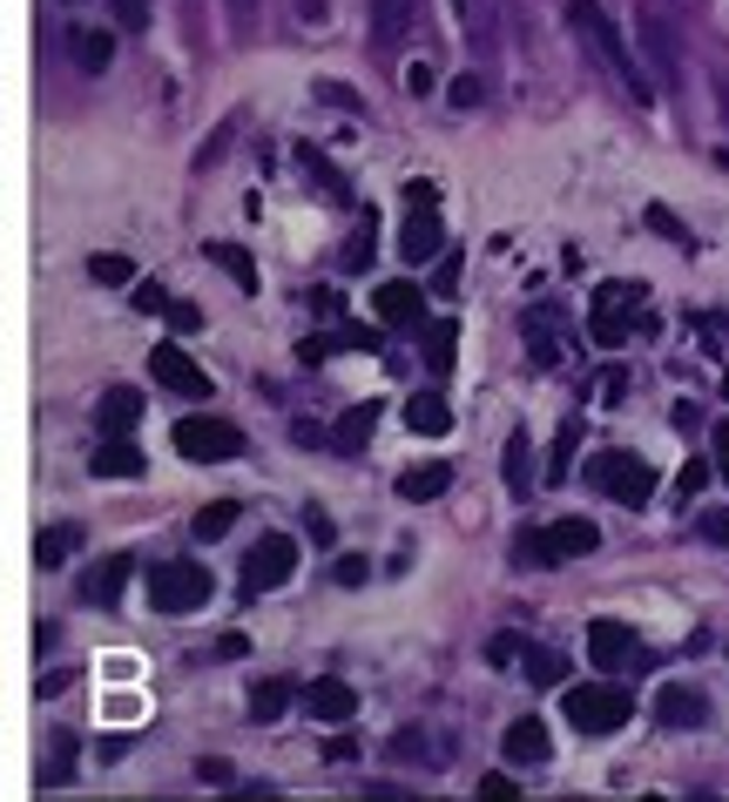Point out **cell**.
I'll return each instance as SVG.
<instances>
[{
    "label": "cell",
    "mask_w": 729,
    "mask_h": 802,
    "mask_svg": "<svg viewBox=\"0 0 729 802\" xmlns=\"http://www.w3.org/2000/svg\"><path fill=\"white\" fill-rule=\"evenodd\" d=\"M567 28H575V34L595 48V61L628 88V102H641V109L656 102V81H648V68L628 54V41H621V28L608 21V8H595V0H567Z\"/></svg>",
    "instance_id": "cell-1"
},
{
    "label": "cell",
    "mask_w": 729,
    "mask_h": 802,
    "mask_svg": "<svg viewBox=\"0 0 729 802\" xmlns=\"http://www.w3.org/2000/svg\"><path fill=\"white\" fill-rule=\"evenodd\" d=\"M588 486L608 493V499L628 506V512L656 499V473H648V459H635V453H595V459H588Z\"/></svg>",
    "instance_id": "cell-2"
},
{
    "label": "cell",
    "mask_w": 729,
    "mask_h": 802,
    "mask_svg": "<svg viewBox=\"0 0 729 802\" xmlns=\"http://www.w3.org/2000/svg\"><path fill=\"white\" fill-rule=\"evenodd\" d=\"M628 715H635V701H628V688H615V681L567 688V722H575L581 735H615V729H628Z\"/></svg>",
    "instance_id": "cell-3"
},
{
    "label": "cell",
    "mask_w": 729,
    "mask_h": 802,
    "mask_svg": "<svg viewBox=\"0 0 729 802\" xmlns=\"http://www.w3.org/2000/svg\"><path fill=\"white\" fill-rule=\"evenodd\" d=\"M149 600H155V613H196L210 600V573L196 560H162V567H149Z\"/></svg>",
    "instance_id": "cell-4"
},
{
    "label": "cell",
    "mask_w": 729,
    "mask_h": 802,
    "mask_svg": "<svg viewBox=\"0 0 729 802\" xmlns=\"http://www.w3.org/2000/svg\"><path fill=\"white\" fill-rule=\"evenodd\" d=\"M520 547L534 567H560V560H588L601 547V532H595V519H554L547 532H527Z\"/></svg>",
    "instance_id": "cell-5"
},
{
    "label": "cell",
    "mask_w": 729,
    "mask_h": 802,
    "mask_svg": "<svg viewBox=\"0 0 729 802\" xmlns=\"http://www.w3.org/2000/svg\"><path fill=\"white\" fill-rule=\"evenodd\" d=\"M291 573H297V547L284 540V532H271V540H257L251 554H243V573H236V587H243V600H257V593L284 587Z\"/></svg>",
    "instance_id": "cell-6"
},
{
    "label": "cell",
    "mask_w": 729,
    "mask_h": 802,
    "mask_svg": "<svg viewBox=\"0 0 729 802\" xmlns=\"http://www.w3.org/2000/svg\"><path fill=\"white\" fill-rule=\"evenodd\" d=\"M176 453L196 459V466H216V459H236L243 453V432L230 418H183L176 425Z\"/></svg>",
    "instance_id": "cell-7"
},
{
    "label": "cell",
    "mask_w": 729,
    "mask_h": 802,
    "mask_svg": "<svg viewBox=\"0 0 729 802\" xmlns=\"http://www.w3.org/2000/svg\"><path fill=\"white\" fill-rule=\"evenodd\" d=\"M641 304H648L641 284H601V291H595V317H588L595 344H601V351L628 344V311H641Z\"/></svg>",
    "instance_id": "cell-8"
},
{
    "label": "cell",
    "mask_w": 729,
    "mask_h": 802,
    "mask_svg": "<svg viewBox=\"0 0 729 802\" xmlns=\"http://www.w3.org/2000/svg\"><path fill=\"white\" fill-rule=\"evenodd\" d=\"M149 378L170 385V392H183V398H210V372L190 358V351H176V344H155V351H149Z\"/></svg>",
    "instance_id": "cell-9"
},
{
    "label": "cell",
    "mask_w": 729,
    "mask_h": 802,
    "mask_svg": "<svg viewBox=\"0 0 729 802\" xmlns=\"http://www.w3.org/2000/svg\"><path fill=\"white\" fill-rule=\"evenodd\" d=\"M588 661H595L601 674H628V668L641 661V641L621 628V620H595V628H588Z\"/></svg>",
    "instance_id": "cell-10"
},
{
    "label": "cell",
    "mask_w": 729,
    "mask_h": 802,
    "mask_svg": "<svg viewBox=\"0 0 729 802\" xmlns=\"http://www.w3.org/2000/svg\"><path fill=\"white\" fill-rule=\"evenodd\" d=\"M635 41H641V61H656V81H682V48H676V34H669V21L662 14H635Z\"/></svg>",
    "instance_id": "cell-11"
},
{
    "label": "cell",
    "mask_w": 729,
    "mask_h": 802,
    "mask_svg": "<svg viewBox=\"0 0 729 802\" xmlns=\"http://www.w3.org/2000/svg\"><path fill=\"white\" fill-rule=\"evenodd\" d=\"M304 715H317V722H352L358 715V688L352 681H338V674H317V681H304Z\"/></svg>",
    "instance_id": "cell-12"
},
{
    "label": "cell",
    "mask_w": 729,
    "mask_h": 802,
    "mask_svg": "<svg viewBox=\"0 0 729 802\" xmlns=\"http://www.w3.org/2000/svg\"><path fill=\"white\" fill-rule=\"evenodd\" d=\"M439 243H446V230H439V210H433V203H405L398 256H405V263H426V256H439Z\"/></svg>",
    "instance_id": "cell-13"
},
{
    "label": "cell",
    "mask_w": 729,
    "mask_h": 802,
    "mask_svg": "<svg viewBox=\"0 0 729 802\" xmlns=\"http://www.w3.org/2000/svg\"><path fill=\"white\" fill-rule=\"evenodd\" d=\"M372 311H378L385 324H398V331H413V324L426 317V291H419L413 277H392V284L372 291Z\"/></svg>",
    "instance_id": "cell-14"
},
{
    "label": "cell",
    "mask_w": 729,
    "mask_h": 802,
    "mask_svg": "<svg viewBox=\"0 0 729 802\" xmlns=\"http://www.w3.org/2000/svg\"><path fill=\"white\" fill-rule=\"evenodd\" d=\"M129 573H135V560H129V554H109V560H95L89 573H81V600H89V607H122V587H129Z\"/></svg>",
    "instance_id": "cell-15"
},
{
    "label": "cell",
    "mask_w": 729,
    "mask_h": 802,
    "mask_svg": "<svg viewBox=\"0 0 729 802\" xmlns=\"http://www.w3.org/2000/svg\"><path fill=\"white\" fill-rule=\"evenodd\" d=\"M500 755H507L514 769H540V762L554 755V742H547V722H540V715H520V722L500 735Z\"/></svg>",
    "instance_id": "cell-16"
},
{
    "label": "cell",
    "mask_w": 729,
    "mask_h": 802,
    "mask_svg": "<svg viewBox=\"0 0 729 802\" xmlns=\"http://www.w3.org/2000/svg\"><path fill=\"white\" fill-rule=\"evenodd\" d=\"M656 722H662V729H702V722H709V701H702V688L669 681V688L656 694Z\"/></svg>",
    "instance_id": "cell-17"
},
{
    "label": "cell",
    "mask_w": 729,
    "mask_h": 802,
    "mask_svg": "<svg viewBox=\"0 0 729 802\" xmlns=\"http://www.w3.org/2000/svg\"><path fill=\"white\" fill-rule=\"evenodd\" d=\"M446 486H453V466H446V459H426V466H405V473H398V499H405V506H433Z\"/></svg>",
    "instance_id": "cell-18"
},
{
    "label": "cell",
    "mask_w": 729,
    "mask_h": 802,
    "mask_svg": "<svg viewBox=\"0 0 729 802\" xmlns=\"http://www.w3.org/2000/svg\"><path fill=\"white\" fill-rule=\"evenodd\" d=\"M297 169L311 175V190L317 196H332V203H352V183H345V169L324 155V149H311V142H297Z\"/></svg>",
    "instance_id": "cell-19"
},
{
    "label": "cell",
    "mask_w": 729,
    "mask_h": 802,
    "mask_svg": "<svg viewBox=\"0 0 729 802\" xmlns=\"http://www.w3.org/2000/svg\"><path fill=\"white\" fill-rule=\"evenodd\" d=\"M405 425H413L419 438H446V432H453V405H446V392H413V398H405Z\"/></svg>",
    "instance_id": "cell-20"
},
{
    "label": "cell",
    "mask_w": 729,
    "mask_h": 802,
    "mask_svg": "<svg viewBox=\"0 0 729 802\" xmlns=\"http://www.w3.org/2000/svg\"><path fill=\"white\" fill-rule=\"evenodd\" d=\"M68 54H74L81 74H102L115 61V34L109 28H68Z\"/></svg>",
    "instance_id": "cell-21"
},
{
    "label": "cell",
    "mask_w": 729,
    "mask_h": 802,
    "mask_svg": "<svg viewBox=\"0 0 729 802\" xmlns=\"http://www.w3.org/2000/svg\"><path fill=\"white\" fill-rule=\"evenodd\" d=\"M89 473H95V479H135V473H142V453H135V445H129L122 432H109V438L95 445Z\"/></svg>",
    "instance_id": "cell-22"
},
{
    "label": "cell",
    "mask_w": 729,
    "mask_h": 802,
    "mask_svg": "<svg viewBox=\"0 0 729 802\" xmlns=\"http://www.w3.org/2000/svg\"><path fill=\"white\" fill-rule=\"evenodd\" d=\"M135 418H142V392H135V385H109L102 405H95V425H102V432H129Z\"/></svg>",
    "instance_id": "cell-23"
},
{
    "label": "cell",
    "mask_w": 729,
    "mask_h": 802,
    "mask_svg": "<svg viewBox=\"0 0 729 802\" xmlns=\"http://www.w3.org/2000/svg\"><path fill=\"white\" fill-rule=\"evenodd\" d=\"M372 425H378V405H358V412H345V418H338V432H332V445H338V453H345V459H358V453H365V445H372Z\"/></svg>",
    "instance_id": "cell-24"
},
{
    "label": "cell",
    "mask_w": 729,
    "mask_h": 802,
    "mask_svg": "<svg viewBox=\"0 0 729 802\" xmlns=\"http://www.w3.org/2000/svg\"><path fill=\"white\" fill-rule=\"evenodd\" d=\"M291 701H297V688H291L284 674H271V681H257V688H251V722H277V715H284V708H291Z\"/></svg>",
    "instance_id": "cell-25"
},
{
    "label": "cell",
    "mask_w": 729,
    "mask_h": 802,
    "mask_svg": "<svg viewBox=\"0 0 729 802\" xmlns=\"http://www.w3.org/2000/svg\"><path fill=\"white\" fill-rule=\"evenodd\" d=\"M413 14H419V0H372V34L398 41L405 28H413Z\"/></svg>",
    "instance_id": "cell-26"
},
{
    "label": "cell",
    "mask_w": 729,
    "mask_h": 802,
    "mask_svg": "<svg viewBox=\"0 0 729 802\" xmlns=\"http://www.w3.org/2000/svg\"><path fill=\"white\" fill-rule=\"evenodd\" d=\"M453 351H459V324L453 317H439V324H426V365L446 378L453 372Z\"/></svg>",
    "instance_id": "cell-27"
},
{
    "label": "cell",
    "mask_w": 729,
    "mask_h": 802,
    "mask_svg": "<svg viewBox=\"0 0 729 802\" xmlns=\"http://www.w3.org/2000/svg\"><path fill=\"white\" fill-rule=\"evenodd\" d=\"M203 256L216 263V271H230V277L243 284V291H257V263H251V250H236V243H210Z\"/></svg>",
    "instance_id": "cell-28"
},
{
    "label": "cell",
    "mask_w": 729,
    "mask_h": 802,
    "mask_svg": "<svg viewBox=\"0 0 729 802\" xmlns=\"http://www.w3.org/2000/svg\"><path fill=\"white\" fill-rule=\"evenodd\" d=\"M567 668H575L567 654H554V648H527V681H534V688H560Z\"/></svg>",
    "instance_id": "cell-29"
},
{
    "label": "cell",
    "mask_w": 729,
    "mask_h": 802,
    "mask_svg": "<svg viewBox=\"0 0 729 802\" xmlns=\"http://www.w3.org/2000/svg\"><path fill=\"white\" fill-rule=\"evenodd\" d=\"M74 547H81V526H48L41 540H34V560H41V567H61Z\"/></svg>",
    "instance_id": "cell-30"
},
{
    "label": "cell",
    "mask_w": 729,
    "mask_h": 802,
    "mask_svg": "<svg viewBox=\"0 0 729 802\" xmlns=\"http://www.w3.org/2000/svg\"><path fill=\"white\" fill-rule=\"evenodd\" d=\"M500 473H507V486H514V493H527V486H534V453H527V438H520V432L507 438V453H500Z\"/></svg>",
    "instance_id": "cell-31"
},
{
    "label": "cell",
    "mask_w": 729,
    "mask_h": 802,
    "mask_svg": "<svg viewBox=\"0 0 729 802\" xmlns=\"http://www.w3.org/2000/svg\"><path fill=\"white\" fill-rule=\"evenodd\" d=\"M236 512H243L236 499H210V506L196 512V540H223V532L236 526Z\"/></svg>",
    "instance_id": "cell-32"
},
{
    "label": "cell",
    "mask_w": 729,
    "mask_h": 802,
    "mask_svg": "<svg viewBox=\"0 0 729 802\" xmlns=\"http://www.w3.org/2000/svg\"><path fill=\"white\" fill-rule=\"evenodd\" d=\"M89 277H95V284H115V291H122V284L135 277V263H129V256H109V250H102V256H89Z\"/></svg>",
    "instance_id": "cell-33"
},
{
    "label": "cell",
    "mask_w": 729,
    "mask_h": 802,
    "mask_svg": "<svg viewBox=\"0 0 729 802\" xmlns=\"http://www.w3.org/2000/svg\"><path fill=\"white\" fill-rule=\"evenodd\" d=\"M230 142H236V115H230V122H216V135H210V142H203V149H196V175H203V169H216V162H223V149H230Z\"/></svg>",
    "instance_id": "cell-34"
},
{
    "label": "cell",
    "mask_w": 729,
    "mask_h": 802,
    "mask_svg": "<svg viewBox=\"0 0 729 802\" xmlns=\"http://www.w3.org/2000/svg\"><path fill=\"white\" fill-rule=\"evenodd\" d=\"M446 102H453L459 115H466V109H479V102H486V81H479V74H459V81L446 88Z\"/></svg>",
    "instance_id": "cell-35"
},
{
    "label": "cell",
    "mask_w": 729,
    "mask_h": 802,
    "mask_svg": "<svg viewBox=\"0 0 729 802\" xmlns=\"http://www.w3.org/2000/svg\"><path fill=\"white\" fill-rule=\"evenodd\" d=\"M575 438H581V425L567 418V425H560V438H554V466H547V479H567V459H575Z\"/></svg>",
    "instance_id": "cell-36"
},
{
    "label": "cell",
    "mask_w": 729,
    "mask_h": 802,
    "mask_svg": "<svg viewBox=\"0 0 729 802\" xmlns=\"http://www.w3.org/2000/svg\"><path fill=\"white\" fill-rule=\"evenodd\" d=\"M648 223H656V236H669V243H682V250H689V230L676 223V210H669V203H648Z\"/></svg>",
    "instance_id": "cell-37"
},
{
    "label": "cell",
    "mask_w": 729,
    "mask_h": 802,
    "mask_svg": "<svg viewBox=\"0 0 729 802\" xmlns=\"http://www.w3.org/2000/svg\"><path fill=\"white\" fill-rule=\"evenodd\" d=\"M317 102H332V109H345V115H365V102L352 95L345 81H317Z\"/></svg>",
    "instance_id": "cell-38"
},
{
    "label": "cell",
    "mask_w": 729,
    "mask_h": 802,
    "mask_svg": "<svg viewBox=\"0 0 729 802\" xmlns=\"http://www.w3.org/2000/svg\"><path fill=\"white\" fill-rule=\"evenodd\" d=\"M696 532H702V540H716V547H729V506H709V512L696 519Z\"/></svg>",
    "instance_id": "cell-39"
},
{
    "label": "cell",
    "mask_w": 729,
    "mask_h": 802,
    "mask_svg": "<svg viewBox=\"0 0 729 802\" xmlns=\"http://www.w3.org/2000/svg\"><path fill=\"white\" fill-rule=\"evenodd\" d=\"M109 8H115V21L135 34V28H149V0H109Z\"/></svg>",
    "instance_id": "cell-40"
},
{
    "label": "cell",
    "mask_w": 729,
    "mask_h": 802,
    "mask_svg": "<svg viewBox=\"0 0 729 802\" xmlns=\"http://www.w3.org/2000/svg\"><path fill=\"white\" fill-rule=\"evenodd\" d=\"M702 479H709V466H702V459H689V466L676 473V499H689V493H702Z\"/></svg>",
    "instance_id": "cell-41"
},
{
    "label": "cell",
    "mask_w": 729,
    "mask_h": 802,
    "mask_svg": "<svg viewBox=\"0 0 729 802\" xmlns=\"http://www.w3.org/2000/svg\"><path fill=\"white\" fill-rule=\"evenodd\" d=\"M479 795H486V802H514L520 789H514V775H479Z\"/></svg>",
    "instance_id": "cell-42"
},
{
    "label": "cell",
    "mask_w": 729,
    "mask_h": 802,
    "mask_svg": "<svg viewBox=\"0 0 729 802\" xmlns=\"http://www.w3.org/2000/svg\"><path fill=\"white\" fill-rule=\"evenodd\" d=\"M345 263H352V271H365V263H372V223H358V236H352Z\"/></svg>",
    "instance_id": "cell-43"
},
{
    "label": "cell",
    "mask_w": 729,
    "mask_h": 802,
    "mask_svg": "<svg viewBox=\"0 0 729 802\" xmlns=\"http://www.w3.org/2000/svg\"><path fill=\"white\" fill-rule=\"evenodd\" d=\"M135 311H170V291H162V284H135Z\"/></svg>",
    "instance_id": "cell-44"
},
{
    "label": "cell",
    "mask_w": 729,
    "mask_h": 802,
    "mask_svg": "<svg viewBox=\"0 0 729 802\" xmlns=\"http://www.w3.org/2000/svg\"><path fill=\"white\" fill-rule=\"evenodd\" d=\"M405 95H433V68H426V61L405 68Z\"/></svg>",
    "instance_id": "cell-45"
},
{
    "label": "cell",
    "mask_w": 729,
    "mask_h": 802,
    "mask_svg": "<svg viewBox=\"0 0 729 802\" xmlns=\"http://www.w3.org/2000/svg\"><path fill=\"white\" fill-rule=\"evenodd\" d=\"M170 331H203V311L196 304H170Z\"/></svg>",
    "instance_id": "cell-46"
},
{
    "label": "cell",
    "mask_w": 729,
    "mask_h": 802,
    "mask_svg": "<svg viewBox=\"0 0 729 802\" xmlns=\"http://www.w3.org/2000/svg\"><path fill=\"white\" fill-rule=\"evenodd\" d=\"M595 385H601V405H621V392H628V378H621V372H601Z\"/></svg>",
    "instance_id": "cell-47"
},
{
    "label": "cell",
    "mask_w": 729,
    "mask_h": 802,
    "mask_svg": "<svg viewBox=\"0 0 729 802\" xmlns=\"http://www.w3.org/2000/svg\"><path fill=\"white\" fill-rule=\"evenodd\" d=\"M365 573H372V567H365V560H338V567H332V580H338V587H358V580H365Z\"/></svg>",
    "instance_id": "cell-48"
},
{
    "label": "cell",
    "mask_w": 729,
    "mask_h": 802,
    "mask_svg": "<svg viewBox=\"0 0 729 802\" xmlns=\"http://www.w3.org/2000/svg\"><path fill=\"white\" fill-rule=\"evenodd\" d=\"M433 291H446V297L459 291V256H446V263H439V277H433Z\"/></svg>",
    "instance_id": "cell-49"
},
{
    "label": "cell",
    "mask_w": 729,
    "mask_h": 802,
    "mask_svg": "<svg viewBox=\"0 0 729 802\" xmlns=\"http://www.w3.org/2000/svg\"><path fill=\"white\" fill-rule=\"evenodd\" d=\"M324 762H358V742L338 735V742H324Z\"/></svg>",
    "instance_id": "cell-50"
},
{
    "label": "cell",
    "mask_w": 729,
    "mask_h": 802,
    "mask_svg": "<svg viewBox=\"0 0 729 802\" xmlns=\"http://www.w3.org/2000/svg\"><path fill=\"white\" fill-rule=\"evenodd\" d=\"M554 358H560V344L547 331H534V365H554Z\"/></svg>",
    "instance_id": "cell-51"
},
{
    "label": "cell",
    "mask_w": 729,
    "mask_h": 802,
    "mask_svg": "<svg viewBox=\"0 0 729 802\" xmlns=\"http://www.w3.org/2000/svg\"><path fill=\"white\" fill-rule=\"evenodd\" d=\"M196 775H203V782H230V762H216V755H210V762H196Z\"/></svg>",
    "instance_id": "cell-52"
},
{
    "label": "cell",
    "mask_w": 729,
    "mask_h": 802,
    "mask_svg": "<svg viewBox=\"0 0 729 802\" xmlns=\"http://www.w3.org/2000/svg\"><path fill=\"white\" fill-rule=\"evenodd\" d=\"M716 109H722V122H729V68H716Z\"/></svg>",
    "instance_id": "cell-53"
},
{
    "label": "cell",
    "mask_w": 729,
    "mask_h": 802,
    "mask_svg": "<svg viewBox=\"0 0 729 802\" xmlns=\"http://www.w3.org/2000/svg\"><path fill=\"white\" fill-rule=\"evenodd\" d=\"M230 8H236V14H251V8H257V0H230Z\"/></svg>",
    "instance_id": "cell-54"
},
{
    "label": "cell",
    "mask_w": 729,
    "mask_h": 802,
    "mask_svg": "<svg viewBox=\"0 0 729 802\" xmlns=\"http://www.w3.org/2000/svg\"><path fill=\"white\" fill-rule=\"evenodd\" d=\"M716 466H722V479H729V445H722V459H716Z\"/></svg>",
    "instance_id": "cell-55"
}]
</instances>
